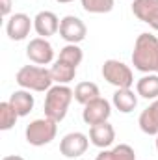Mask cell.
Wrapping results in <instances>:
<instances>
[{"label": "cell", "instance_id": "1", "mask_svg": "<svg viewBox=\"0 0 158 160\" xmlns=\"http://www.w3.org/2000/svg\"><path fill=\"white\" fill-rule=\"evenodd\" d=\"M132 65L140 73L158 75V38L153 34H140L132 50Z\"/></svg>", "mask_w": 158, "mask_h": 160}, {"label": "cell", "instance_id": "2", "mask_svg": "<svg viewBox=\"0 0 158 160\" xmlns=\"http://www.w3.org/2000/svg\"><path fill=\"white\" fill-rule=\"evenodd\" d=\"M73 97H75V91L69 86L65 84L52 86L45 95V118L56 121V123L63 121Z\"/></svg>", "mask_w": 158, "mask_h": 160}, {"label": "cell", "instance_id": "3", "mask_svg": "<svg viewBox=\"0 0 158 160\" xmlns=\"http://www.w3.org/2000/svg\"><path fill=\"white\" fill-rule=\"evenodd\" d=\"M15 82L28 91H48L52 88V75L50 69L41 65H24L17 71Z\"/></svg>", "mask_w": 158, "mask_h": 160}, {"label": "cell", "instance_id": "4", "mask_svg": "<svg viewBox=\"0 0 158 160\" xmlns=\"http://www.w3.org/2000/svg\"><path fill=\"white\" fill-rule=\"evenodd\" d=\"M58 134V125L56 121L48 119V118H43V119H34L24 130V136H26V142L34 147H43V145H48Z\"/></svg>", "mask_w": 158, "mask_h": 160}, {"label": "cell", "instance_id": "5", "mask_svg": "<svg viewBox=\"0 0 158 160\" xmlns=\"http://www.w3.org/2000/svg\"><path fill=\"white\" fill-rule=\"evenodd\" d=\"M102 77L108 84H112L117 89L132 88V84H134L132 69L119 60H106L102 63Z\"/></svg>", "mask_w": 158, "mask_h": 160}, {"label": "cell", "instance_id": "6", "mask_svg": "<svg viewBox=\"0 0 158 160\" xmlns=\"http://www.w3.org/2000/svg\"><path fill=\"white\" fill-rule=\"evenodd\" d=\"M87 36V28L84 24V21L75 17V15H65L60 22V38L67 43L78 45L86 39Z\"/></svg>", "mask_w": 158, "mask_h": 160}, {"label": "cell", "instance_id": "7", "mask_svg": "<svg viewBox=\"0 0 158 160\" xmlns=\"http://www.w3.org/2000/svg\"><path fill=\"white\" fill-rule=\"evenodd\" d=\"M89 147V138L84 132H69L60 142V153L65 158H80Z\"/></svg>", "mask_w": 158, "mask_h": 160}, {"label": "cell", "instance_id": "8", "mask_svg": "<svg viewBox=\"0 0 158 160\" xmlns=\"http://www.w3.org/2000/svg\"><path fill=\"white\" fill-rule=\"evenodd\" d=\"M110 116H112V104L106 99H102V97L87 102L84 106V110H82V119H84V123L86 125H91V127L108 121Z\"/></svg>", "mask_w": 158, "mask_h": 160}, {"label": "cell", "instance_id": "9", "mask_svg": "<svg viewBox=\"0 0 158 160\" xmlns=\"http://www.w3.org/2000/svg\"><path fill=\"white\" fill-rule=\"evenodd\" d=\"M26 56L32 63L36 65H48L54 60V48L45 38H36L28 43L26 47Z\"/></svg>", "mask_w": 158, "mask_h": 160}, {"label": "cell", "instance_id": "10", "mask_svg": "<svg viewBox=\"0 0 158 160\" xmlns=\"http://www.w3.org/2000/svg\"><path fill=\"white\" fill-rule=\"evenodd\" d=\"M32 28H34V21H32L26 13H13V15L7 19V24H6L7 38L11 41L26 39Z\"/></svg>", "mask_w": 158, "mask_h": 160}, {"label": "cell", "instance_id": "11", "mask_svg": "<svg viewBox=\"0 0 158 160\" xmlns=\"http://www.w3.org/2000/svg\"><path fill=\"white\" fill-rule=\"evenodd\" d=\"M132 13L158 32V0H134Z\"/></svg>", "mask_w": 158, "mask_h": 160}, {"label": "cell", "instance_id": "12", "mask_svg": "<svg viewBox=\"0 0 158 160\" xmlns=\"http://www.w3.org/2000/svg\"><path fill=\"white\" fill-rule=\"evenodd\" d=\"M60 19L56 13L52 11H39L36 17H34V30L37 32L39 38H50L54 36L56 32H60Z\"/></svg>", "mask_w": 158, "mask_h": 160}, {"label": "cell", "instance_id": "13", "mask_svg": "<svg viewBox=\"0 0 158 160\" xmlns=\"http://www.w3.org/2000/svg\"><path fill=\"white\" fill-rule=\"evenodd\" d=\"M89 140H91V143H93L95 147H99V149H108V147L114 143V140H116V128H114L108 121L99 123V125H93V127L89 128Z\"/></svg>", "mask_w": 158, "mask_h": 160}, {"label": "cell", "instance_id": "14", "mask_svg": "<svg viewBox=\"0 0 158 160\" xmlns=\"http://www.w3.org/2000/svg\"><path fill=\"white\" fill-rule=\"evenodd\" d=\"M138 125L141 128V132L149 134V136H156L158 134V99L153 101L138 118Z\"/></svg>", "mask_w": 158, "mask_h": 160}, {"label": "cell", "instance_id": "15", "mask_svg": "<svg viewBox=\"0 0 158 160\" xmlns=\"http://www.w3.org/2000/svg\"><path fill=\"white\" fill-rule=\"evenodd\" d=\"M9 104L15 108L19 118H24L34 110L36 101H34V95H30L28 89H17V91H13L9 95Z\"/></svg>", "mask_w": 158, "mask_h": 160}, {"label": "cell", "instance_id": "16", "mask_svg": "<svg viewBox=\"0 0 158 160\" xmlns=\"http://www.w3.org/2000/svg\"><path fill=\"white\" fill-rule=\"evenodd\" d=\"M112 102L121 114H130L138 106V93H134L130 88L116 89V93L112 97Z\"/></svg>", "mask_w": 158, "mask_h": 160}, {"label": "cell", "instance_id": "17", "mask_svg": "<svg viewBox=\"0 0 158 160\" xmlns=\"http://www.w3.org/2000/svg\"><path fill=\"white\" fill-rule=\"evenodd\" d=\"M136 93L147 101H156L158 99V75L149 73L136 82Z\"/></svg>", "mask_w": 158, "mask_h": 160}, {"label": "cell", "instance_id": "18", "mask_svg": "<svg viewBox=\"0 0 158 160\" xmlns=\"http://www.w3.org/2000/svg\"><path fill=\"white\" fill-rule=\"evenodd\" d=\"M50 75H52V80L56 84H65L67 86L69 82H73L75 77H77V67L71 65V63H65L62 60H56L54 65L50 67Z\"/></svg>", "mask_w": 158, "mask_h": 160}, {"label": "cell", "instance_id": "19", "mask_svg": "<svg viewBox=\"0 0 158 160\" xmlns=\"http://www.w3.org/2000/svg\"><path fill=\"white\" fill-rule=\"evenodd\" d=\"M99 97H101V89L95 82H80L75 88V101L80 102L82 106H86L87 102H91Z\"/></svg>", "mask_w": 158, "mask_h": 160}, {"label": "cell", "instance_id": "20", "mask_svg": "<svg viewBox=\"0 0 158 160\" xmlns=\"http://www.w3.org/2000/svg\"><path fill=\"white\" fill-rule=\"evenodd\" d=\"M95 160H136V153L130 145L119 143L114 149H102Z\"/></svg>", "mask_w": 158, "mask_h": 160}, {"label": "cell", "instance_id": "21", "mask_svg": "<svg viewBox=\"0 0 158 160\" xmlns=\"http://www.w3.org/2000/svg\"><path fill=\"white\" fill-rule=\"evenodd\" d=\"M19 119V114L9 104V101L0 102V130H9Z\"/></svg>", "mask_w": 158, "mask_h": 160}, {"label": "cell", "instance_id": "22", "mask_svg": "<svg viewBox=\"0 0 158 160\" xmlns=\"http://www.w3.org/2000/svg\"><path fill=\"white\" fill-rule=\"evenodd\" d=\"M82 58H84V52H82V48H80L78 45L67 43V45L60 50V58H58V60H62V62H65V63H71V65L78 67L80 62H82Z\"/></svg>", "mask_w": 158, "mask_h": 160}, {"label": "cell", "instance_id": "23", "mask_svg": "<svg viewBox=\"0 0 158 160\" xmlns=\"http://www.w3.org/2000/svg\"><path fill=\"white\" fill-rule=\"evenodd\" d=\"M84 11L93 13V15H101V13H110L116 6L114 0H80Z\"/></svg>", "mask_w": 158, "mask_h": 160}, {"label": "cell", "instance_id": "24", "mask_svg": "<svg viewBox=\"0 0 158 160\" xmlns=\"http://www.w3.org/2000/svg\"><path fill=\"white\" fill-rule=\"evenodd\" d=\"M11 0H0V6H2V15L4 17H7L9 15V11H11Z\"/></svg>", "mask_w": 158, "mask_h": 160}, {"label": "cell", "instance_id": "25", "mask_svg": "<svg viewBox=\"0 0 158 160\" xmlns=\"http://www.w3.org/2000/svg\"><path fill=\"white\" fill-rule=\"evenodd\" d=\"M2 160H24L22 157H19V155H9V157H4Z\"/></svg>", "mask_w": 158, "mask_h": 160}, {"label": "cell", "instance_id": "26", "mask_svg": "<svg viewBox=\"0 0 158 160\" xmlns=\"http://www.w3.org/2000/svg\"><path fill=\"white\" fill-rule=\"evenodd\" d=\"M56 2H60V4H69V2H73V0H56Z\"/></svg>", "mask_w": 158, "mask_h": 160}, {"label": "cell", "instance_id": "27", "mask_svg": "<svg viewBox=\"0 0 158 160\" xmlns=\"http://www.w3.org/2000/svg\"><path fill=\"white\" fill-rule=\"evenodd\" d=\"M155 145H156V151H158V134H156V140H155Z\"/></svg>", "mask_w": 158, "mask_h": 160}]
</instances>
